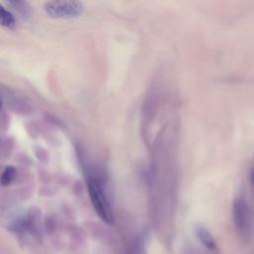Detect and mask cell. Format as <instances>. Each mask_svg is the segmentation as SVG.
<instances>
[{
  "mask_svg": "<svg viewBox=\"0 0 254 254\" xmlns=\"http://www.w3.org/2000/svg\"><path fill=\"white\" fill-rule=\"evenodd\" d=\"M102 180L98 177L89 176L86 183L88 194L97 215L106 223H112V208L105 187L102 185Z\"/></svg>",
  "mask_w": 254,
  "mask_h": 254,
  "instance_id": "obj_1",
  "label": "cell"
},
{
  "mask_svg": "<svg viewBox=\"0 0 254 254\" xmlns=\"http://www.w3.org/2000/svg\"><path fill=\"white\" fill-rule=\"evenodd\" d=\"M233 221L238 232L243 236H249L253 228V213L243 198H236L233 202Z\"/></svg>",
  "mask_w": 254,
  "mask_h": 254,
  "instance_id": "obj_2",
  "label": "cell"
},
{
  "mask_svg": "<svg viewBox=\"0 0 254 254\" xmlns=\"http://www.w3.org/2000/svg\"><path fill=\"white\" fill-rule=\"evenodd\" d=\"M44 9L53 18H72L82 13L83 5L78 1H49L45 3Z\"/></svg>",
  "mask_w": 254,
  "mask_h": 254,
  "instance_id": "obj_3",
  "label": "cell"
},
{
  "mask_svg": "<svg viewBox=\"0 0 254 254\" xmlns=\"http://www.w3.org/2000/svg\"><path fill=\"white\" fill-rule=\"evenodd\" d=\"M195 235L197 237V239L201 242V244H203L206 248H208L209 250H215L216 249V243L214 238L212 237V235L210 234V232L204 228L203 226H196L194 229Z\"/></svg>",
  "mask_w": 254,
  "mask_h": 254,
  "instance_id": "obj_4",
  "label": "cell"
},
{
  "mask_svg": "<svg viewBox=\"0 0 254 254\" xmlns=\"http://www.w3.org/2000/svg\"><path fill=\"white\" fill-rule=\"evenodd\" d=\"M0 19L1 25L7 29H14L16 27V20L14 15L5 7H0Z\"/></svg>",
  "mask_w": 254,
  "mask_h": 254,
  "instance_id": "obj_5",
  "label": "cell"
},
{
  "mask_svg": "<svg viewBox=\"0 0 254 254\" xmlns=\"http://www.w3.org/2000/svg\"><path fill=\"white\" fill-rule=\"evenodd\" d=\"M15 11H17L22 18H28L30 15V7L25 1H9L7 3Z\"/></svg>",
  "mask_w": 254,
  "mask_h": 254,
  "instance_id": "obj_6",
  "label": "cell"
},
{
  "mask_svg": "<svg viewBox=\"0 0 254 254\" xmlns=\"http://www.w3.org/2000/svg\"><path fill=\"white\" fill-rule=\"evenodd\" d=\"M15 174H16V170L13 166H6L1 175L2 186L5 187V186L10 185L15 178Z\"/></svg>",
  "mask_w": 254,
  "mask_h": 254,
  "instance_id": "obj_7",
  "label": "cell"
},
{
  "mask_svg": "<svg viewBox=\"0 0 254 254\" xmlns=\"http://www.w3.org/2000/svg\"><path fill=\"white\" fill-rule=\"evenodd\" d=\"M249 184L251 189L254 190V165L252 166L250 173H249Z\"/></svg>",
  "mask_w": 254,
  "mask_h": 254,
  "instance_id": "obj_8",
  "label": "cell"
}]
</instances>
